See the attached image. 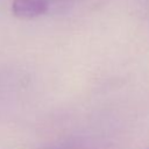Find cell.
<instances>
[{
	"label": "cell",
	"mask_w": 149,
	"mask_h": 149,
	"mask_svg": "<svg viewBox=\"0 0 149 149\" xmlns=\"http://www.w3.org/2000/svg\"><path fill=\"white\" fill-rule=\"evenodd\" d=\"M51 5L47 0H13L12 12L22 20H31L49 12Z\"/></svg>",
	"instance_id": "1"
},
{
	"label": "cell",
	"mask_w": 149,
	"mask_h": 149,
	"mask_svg": "<svg viewBox=\"0 0 149 149\" xmlns=\"http://www.w3.org/2000/svg\"><path fill=\"white\" fill-rule=\"evenodd\" d=\"M47 1H48L50 5H52V2H56V1H61V0H47Z\"/></svg>",
	"instance_id": "2"
}]
</instances>
